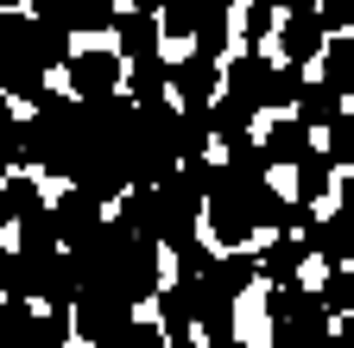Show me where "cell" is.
<instances>
[{
	"label": "cell",
	"instance_id": "obj_31",
	"mask_svg": "<svg viewBox=\"0 0 354 348\" xmlns=\"http://www.w3.org/2000/svg\"><path fill=\"white\" fill-rule=\"evenodd\" d=\"M317 19H323L329 32H354V0H323Z\"/></svg>",
	"mask_w": 354,
	"mask_h": 348
},
{
	"label": "cell",
	"instance_id": "obj_33",
	"mask_svg": "<svg viewBox=\"0 0 354 348\" xmlns=\"http://www.w3.org/2000/svg\"><path fill=\"white\" fill-rule=\"evenodd\" d=\"M342 203L354 209V165H348V178H342Z\"/></svg>",
	"mask_w": 354,
	"mask_h": 348
},
{
	"label": "cell",
	"instance_id": "obj_37",
	"mask_svg": "<svg viewBox=\"0 0 354 348\" xmlns=\"http://www.w3.org/2000/svg\"><path fill=\"white\" fill-rule=\"evenodd\" d=\"M272 7H285V0H272Z\"/></svg>",
	"mask_w": 354,
	"mask_h": 348
},
{
	"label": "cell",
	"instance_id": "obj_9",
	"mask_svg": "<svg viewBox=\"0 0 354 348\" xmlns=\"http://www.w3.org/2000/svg\"><path fill=\"white\" fill-rule=\"evenodd\" d=\"M310 134H317V127H310L304 114H279L272 127H266V158H272V165H297V158H310V152H317V146H310Z\"/></svg>",
	"mask_w": 354,
	"mask_h": 348
},
{
	"label": "cell",
	"instance_id": "obj_24",
	"mask_svg": "<svg viewBox=\"0 0 354 348\" xmlns=\"http://www.w3.org/2000/svg\"><path fill=\"white\" fill-rule=\"evenodd\" d=\"M323 76L335 82V89L354 95V32H335V38H329V51H323Z\"/></svg>",
	"mask_w": 354,
	"mask_h": 348
},
{
	"label": "cell",
	"instance_id": "obj_14",
	"mask_svg": "<svg viewBox=\"0 0 354 348\" xmlns=\"http://www.w3.org/2000/svg\"><path fill=\"white\" fill-rule=\"evenodd\" d=\"M253 279H259V259H253L247 247H221V259L209 266V285H221L228 297H241V291H247Z\"/></svg>",
	"mask_w": 354,
	"mask_h": 348
},
{
	"label": "cell",
	"instance_id": "obj_19",
	"mask_svg": "<svg viewBox=\"0 0 354 348\" xmlns=\"http://www.w3.org/2000/svg\"><path fill=\"white\" fill-rule=\"evenodd\" d=\"M165 89H171V64H165V57H133L127 95H140V102H165Z\"/></svg>",
	"mask_w": 354,
	"mask_h": 348
},
{
	"label": "cell",
	"instance_id": "obj_22",
	"mask_svg": "<svg viewBox=\"0 0 354 348\" xmlns=\"http://www.w3.org/2000/svg\"><path fill=\"white\" fill-rule=\"evenodd\" d=\"M247 203H253V222H259V228H291V203H285L272 184H266V178L247 184Z\"/></svg>",
	"mask_w": 354,
	"mask_h": 348
},
{
	"label": "cell",
	"instance_id": "obj_26",
	"mask_svg": "<svg viewBox=\"0 0 354 348\" xmlns=\"http://www.w3.org/2000/svg\"><path fill=\"white\" fill-rule=\"evenodd\" d=\"M171 259H177V279H209V266H215L221 253H215L209 241H184V247L171 253Z\"/></svg>",
	"mask_w": 354,
	"mask_h": 348
},
{
	"label": "cell",
	"instance_id": "obj_1",
	"mask_svg": "<svg viewBox=\"0 0 354 348\" xmlns=\"http://www.w3.org/2000/svg\"><path fill=\"white\" fill-rule=\"evenodd\" d=\"M127 323H133V297H127V291L88 285V291L76 297V336H82V342H114Z\"/></svg>",
	"mask_w": 354,
	"mask_h": 348
},
{
	"label": "cell",
	"instance_id": "obj_17",
	"mask_svg": "<svg viewBox=\"0 0 354 348\" xmlns=\"http://www.w3.org/2000/svg\"><path fill=\"white\" fill-rule=\"evenodd\" d=\"M291 171H297V196H304V203H323V196L335 190V171H342V165H335L329 152H310V158H297Z\"/></svg>",
	"mask_w": 354,
	"mask_h": 348
},
{
	"label": "cell",
	"instance_id": "obj_3",
	"mask_svg": "<svg viewBox=\"0 0 354 348\" xmlns=\"http://www.w3.org/2000/svg\"><path fill=\"white\" fill-rule=\"evenodd\" d=\"M253 228H259V222H253L247 184H234V190L209 196V235H215V247H247V235H253Z\"/></svg>",
	"mask_w": 354,
	"mask_h": 348
},
{
	"label": "cell",
	"instance_id": "obj_25",
	"mask_svg": "<svg viewBox=\"0 0 354 348\" xmlns=\"http://www.w3.org/2000/svg\"><path fill=\"white\" fill-rule=\"evenodd\" d=\"M203 13H209V0H171V7L158 13V26H165V38H196Z\"/></svg>",
	"mask_w": 354,
	"mask_h": 348
},
{
	"label": "cell",
	"instance_id": "obj_10",
	"mask_svg": "<svg viewBox=\"0 0 354 348\" xmlns=\"http://www.w3.org/2000/svg\"><path fill=\"white\" fill-rule=\"evenodd\" d=\"M304 241H310V253H323L329 266H335V259H354V209L329 215V222H310Z\"/></svg>",
	"mask_w": 354,
	"mask_h": 348
},
{
	"label": "cell",
	"instance_id": "obj_23",
	"mask_svg": "<svg viewBox=\"0 0 354 348\" xmlns=\"http://www.w3.org/2000/svg\"><path fill=\"white\" fill-rule=\"evenodd\" d=\"M44 196L32 178H7V190H0V222H26V215H38Z\"/></svg>",
	"mask_w": 354,
	"mask_h": 348
},
{
	"label": "cell",
	"instance_id": "obj_29",
	"mask_svg": "<svg viewBox=\"0 0 354 348\" xmlns=\"http://www.w3.org/2000/svg\"><path fill=\"white\" fill-rule=\"evenodd\" d=\"M279 7L272 0H253L247 7V45H266V38H279V19H272Z\"/></svg>",
	"mask_w": 354,
	"mask_h": 348
},
{
	"label": "cell",
	"instance_id": "obj_15",
	"mask_svg": "<svg viewBox=\"0 0 354 348\" xmlns=\"http://www.w3.org/2000/svg\"><path fill=\"white\" fill-rule=\"evenodd\" d=\"M51 19H64L70 32H114L120 26V7H114V0H64Z\"/></svg>",
	"mask_w": 354,
	"mask_h": 348
},
{
	"label": "cell",
	"instance_id": "obj_4",
	"mask_svg": "<svg viewBox=\"0 0 354 348\" xmlns=\"http://www.w3.org/2000/svg\"><path fill=\"white\" fill-rule=\"evenodd\" d=\"M158 317H165V342H190V323H203V279H177L158 291Z\"/></svg>",
	"mask_w": 354,
	"mask_h": 348
},
{
	"label": "cell",
	"instance_id": "obj_6",
	"mask_svg": "<svg viewBox=\"0 0 354 348\" xmlns=\"http://www.w3.org/2000/svg\"><path fill=\"white\" fill-rule=\"evenodd\" d=\"M279 51H285L291 64H323L329 26H323L317 13H285V19H279Z\"/></svg>",
	"mask_w": 354,
	"mask_h": 348
},
{
	"label": "cell",
	"instance_id": "obj_7",
	"mask_svg": "<svg viewBox=\"0 0 354 348\" xmlns=\"http://www.w3.org/2000/svg\"><path fill=\"white\" fill-rule=\"evenodd\" d=\"M70 89L76 95H114L120 89V51H76V64H70Z\"/></svg>",
	"mask_w": 354,
	"mask_h": 348
},
{
	"label": "cell",
	"instance_id": "obj_34",
	"mask_svg": "<svg viewBox=\"0 0 354 348\" xmlns=\"http://www.w3.org/2000/svg\"><path fill=\"white\" fill-rule=\"evenodd\" d=\"M133 7H140V13H165V7H171V0H133Z\"/></svg>",
	"mask_w": 354,
	"mask_h": 348
},
{
	"label": "cell",
	"instance_id": "obj_27",
	"mask_svg": "<svg viewBox=\"0 0 354 348\" xmlns=\"http://www.w3.org/2000/svg\"><path fill=\"white\" fill-rule=\"evenodd\" d=\"M323 304L342 317V311H354V273H348V259H335L329 266V279H323Z\"/></svg>",
	"mask_w": 354,
	"mask_h": 348
},
{
	"label": "cell",
	"instance_id": "obj_21",
	"mask_svg": "<svg viewBox=\"0 0 354 348\" xmlns=\"http://www.w3.org/2000/svg\"><path fill=\"white\" fill-rule=\"evenodd\" d=\"M266 76H272V64H266L259 51H241V57L228 64V89H234V95H253V102H259V95H266Z\"/></svg>",
	"mask_w": 354,
	"mask_h": 348
},
{
	"label": "cell",
	"instance_id": "obj_20",
	"mask_svg": "<svg viewBox=\"0 0 354 348\" xmlns=\"http://www.w3.org/2000/svg\"><path fill=\"white\" fill-rule=\"evenodd\" d=\"M297 95H304V64H272V76H266V95H259V108H297Z\"/></svg>",
	"mask_w": 354,
	"mask_h": 348
},
{
	"label": "cell",
	"instance_id": "obj_32",
	"mask_svg": "<svg viewBox=\"0 0 354 348\" xmlns=\"http://www.w3.org/2000/svg\"><path fill=\"white\" fill-rule=\"evenodd\" d=\"M323 0H285V13H317Z\"/></svg>",
	"mask_w": 354,
	"mask_h": 348
},
{
	"label": "cell",
	"instance_id": "obj_11",
	"mask_svg": "<svg viewBox=\"0 0 354 348\" xmlns=\"http://www.w3.org/2000/svg\"><path fill=\"white\" fill-rule=\"evenodd\" d=\"M253 95H234V89H221L215 102H209V127H215V140L228 146V140H241V134H253Z\"/></svg>",
	"mask_w": 354,
	"mask_h": 348
},
{
	"label": "cell",
	"instance_id": "obj_2",
	"mask_svg": "<svg viewBox=\"0 0 354 348\" xmlns=\"http://www.w3.org/2000/svg\"><path fill=\"white\" fill-rule=\"evenodd\" d=\"M57 228H64V247H88L102 228H108V215H102V196L88 190V184H70L57 196Z\"/></svg>",
	"mask_w": 354,
	"mask_h": 348
},
{
	"label": "cell",
	"instance_id": "obj_28",
	"mask_svg": "<svg viewBox=\"0 0 354 348\" xmlns=\"http://www.w3.org/2000/svg\"><path fill=\"white\" fill-rule=\"evenodd\" d=\"M196 51H203V57H221V51H228V13H221V7L203 13V26H196Z\"/></svg>",
	"mask_w": 354,
	"mask_h": 348
},
{
	"label": "cell",
	"instance_id": "obj_30",
	"mask_svg": "<svg viewBox=\"0 0 354 348\" xmlns=\"http://www.w3.org/2000/svg\"><path fill=\"white\" fill-rule=\"evenodd\" d=\"M329 158H335L342 171L354 165V114H348V108H342V120L329 127Z\"/></svg>",
	"mask_w": 354,
	"mask_h": 348
},
{
	"label": "cell",
	"instance_id": "obj_8",
	"mask_svg": "<svg viewBox=\"0 0 354 348\" xmlns=\"http://www.w3.org/2000/svg\"><path fill=\"white\" fill-rule=\"evenodd\" d=\"M304 259H310V241H304L297 228H291V235L279 228V241L259 253V279H272V285H291V279H304Z\"/></svg>",
	"mask_w": 354,
	"mask_h": 348
},
{
	"label": "cell",
	"instance_id": "obj_12",
	"mask_svg": "<svg viewBox=\"0 0 354 348\" xmlns=\"http://www.w3.org/2000/svg\"><path fill=\"white\" fill-rule=\"evenodd\" d=\"M342 102H348V89H335V82L323 76V82H304V95H297V108H291V114H304L317 134H329V127L342 120Z\"/></svg>",
	"mask_w": 354,
	"mask_h": 348
},
{
	"label": "cell",
	"instance_id": "obj_18",
	"mask_svg": "<svg viewBox=\"0 0 354 348\" xmlns=\"http://www.w3.org/2000/svg\"><path fill=\"white\" fill-rule=\"evenodd\" d=\"M57 241H64L57 209H38V215H26V222H19V253H32V259H51Z\"/></svg>",
	"mask_w": 354,
	"mask_h": 348
},
{
	"label": "cell",
	"instance_id": "obj_16",
	"mask_svg": "<svg viewBox=\"0 0 354 348\" xmlns=\"http://www.w3.org/2000/svg\"><path fill=\"white\" fill-rule=\"evenodd\" d=\"M32 51H38L44 70H70V64H76V51H70V26H64V19H38Z\"/></svg>",
	"mask_w": 354,
	"mask_h": 348
},
{
	"label": "cell",
	"instance_id": "obj_35",
	"mask_svg": "<svg viewBox=\"0 0 354 348\" xmlns=\"http://www.w3.org/2000/svg\"><path fill=\"white\" fill-rule=\"evenodd\" d=\"M342 336H354V311H342Z\"/></svg>",
	"mask_w": 354,
	"mask_h": 348
},
{
	"label": "cell",
	"instance_id": "obj_36",
	"mask_svg": "<svg viewBox=\"0 0 354 348\" xmlns=\"http://www.w3.org/2000/svg\"><path fill=\"white\" fill-rule=\"evenodd\" d=\"M209 7H221V13H228V7H234V0H209Z\"/></svg>",
	"mask_w": 354,
	"mask_h": 348
},
{
	"label": "cell",
	"instance_id": "obj_13",
	"mask_svg": "<svg viewBox=\"0 0 354 348\" xmlns=\"http://www.w3.org/2000/svg\"><path fill=\"white\" fill-rule=\"evenodd\" d=\"M114 38H120V51L127 57H158V45H165V26L152 19V13H120V26H114Z\"/></svg>",
	"mask_w": 354,
	"mask_h": 348
},
{
	"label": "cell",
	"instance_id": "obj_5",
	"mask_svg": "<svg viewBox=\"0 0 354 348\" xmlns=\"http://www.w3.org/2000/svg\"><path fill=\"white\" fill-rule=\"evenodd\" d=\"M171 89L184 95V102H196V108H209L221 89H228V76H221V64H215V57L190 51L184 64H171Z\"/></svg>",
	"mask_w": 354,
	"mask_h": 348
}]
</instances>
